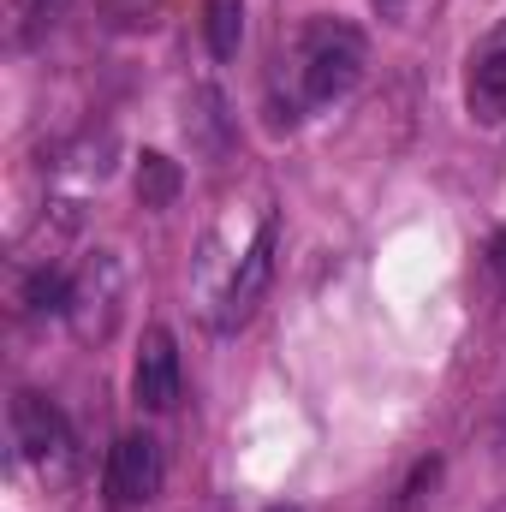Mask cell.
<instances>
[{
	"label": "cell",
	"instance_id": "7",
	"mask_svg": "<svg viewBox=\"0 0 506 512\" xmlns=\"http://www.w3.org/2000/svg\"><path fill=\"white\" fill-rule=\"evenodd\" d=\"M185 131H191V143L209 155V161H221L227 155V143H233V120H227V96L215 90V84H203V90H191V108H185Z\"/></svg>",
	"mask_w": 506,
	"mask_h": 512
},
{
	"label": "cell",
	"instance_id": "12",
	"mask_svg": "<svg viewBox=\"0 0 506 512\" xmlns=\"http://www.w3.org/2000/svg\"><path fill=\"white\" fill-rule=\"evenodd\" d=\"M60 12H66V0H12V42L30 48L36 36H48L60 24Z\"/></svg>",
	"mask_w": 506,
	"mask_h": 512
},
{
	"label": "cell",
	"instance_id": "16",
	"mask_svg": "<svg viewBox=\"0 0 506 512\" xmlns=\"http://www.w3.org/2000/svg\"><path fill=\"white\" fill-rule=\"evenodd\" d=\"M405 6H411V0H376V12L387 18V24H399V18H405Z\"/></svg>",
	"mask_w": 506,
	"mask_h": 512
},
{
	"label": "cell",
	"instance_id": "5",
	"mask_svg": "<svg viewBox=\"0 0 506 512\" xmlns=\"http://www.w3.org/2000/svg\"><path fill=\"white\" fill-rule=\"evenodd\" d=\"M274 245H280V227H274V221H262V227H256V239L245 245V256H239V268H233V280H227L221 328L251 322V310L262 304V292H268V280H274Z\"/></svg>",
	"mask_w": 506,
	"mask_h": 512
},
{
	"label": "cell",
	"instance_id": "11",
	"mask_svg": "<svg viewBox=\"0 0 506 512\" xmlns=\"http://www.w3.org/2000/svg\"><path fill=\"white\" fill-rule=\"evenodd\" d=\"M24 310L30 316H66V304H72V280L60 274V268H36L30 280H24Z\"/></svg>",
	"mask_w": 506,
	"mask_h": 512
},
{
	"label": "cell",
	"instance_id": "17",
	"mask_svg": "<svg viewBox=\"0 0 506 512\" xmlns=\"http://www.w3.org/2000/svg\"><path fill=\"white\" fill-rule=\"evenodd\" d=\"M495 48H501V54H506V24H501V30H495Z\"/></svg>",
	"mask_w": 506,
	"mask_h": 512
},
{
	"label": "cell",
	"instance_id": "8",
	"mask_svg": "<svg viewBox=\"0 0 506 512\" xmlns=\"http://www.w3.org/2000/svg\"><path fill=\"white\" fill-rule=\"evenodd\" d=\"M179 185H185L179 161L161 155V149H143V161H137V203H143V209H167V203L179 197Z\"/></svg>",
	"mask_w": 506,
	"mask_h": 512
},
{
	"label": "cell",
	"instance_id": "10",
	"mask_svg": "<svg viewBox=\"0 0 506 512\" xmlns=\"http://www.w3.org/2000/svg\"><path fill=\"white\" fill-rule=\"evenodd\" d=\"M471 114L477 120H506V54L489 48L471 72Z\"/></svg>",
	"mask_w": 506,
	"mask_h": 512
},
{
	"label": "cell",
	"instance_id": "2",
	"mask_svg": "<svg viewBox=\"0 0 506 512\" xmlns=\"http://www.w3.org/2000/svg\"><path fill=\"white\" fill-rule=\"evenodd\" d=\"M120 298H126V274H120V256L96 251L84 268H78V280H72V304H66V322H72V334L78 340H108L114 334V322H120Z\"/></svg>",
	"mask_w": 506,
	"mask_h": 512
},
{
	"label": "cell",
	"instance_id": "13",
	"mask_svg": "<svg viewBox=\"0 0 506 512\" xmlns=\"http://www.w3.org/2000/svg\"><path fill=\"white\" fill-rule=\"evenodd\" d=\"M435 483H441V459H423V465L405 477V489H399L393 512H423L429 507V495H435Z\"/></svg>",
	"mask_w": 506,
	"mask_h": 512
},
{
	"label": "cell",
	"instance_id": "18",
	"mask_svg": "<svg viewBox=\"0 0 506 512\" xmlns=\"http://www.w3.org/2000/svg\"><path fill=\"white\" fill-rule=\"evenodd\" d=\"M268 512H304V507H286V501H280V507H268Z\"/></svg>",
	"mask_w": 506,
	"mask_h": 512
},
{
	"label": "cell",
	"instance_id": "6",
	"mask_svg": "<svg viewBox=\"0 0 506 512\" xmlns=\"http://www.w3.org/2000/svg\"><path fill=\"white\" fill-rule=\"evenodd\" d=\"M131 393L143 411H173L179 399V346L167 328H149L137 346V370H131Z\"/></svg>",
	"mask_w": 506,
	"mask_h": 512
},
{
	"label": "cell",
	"instance_id": "15",
	"mask_svg": "<svg viewBox=\"0 0 506 512\" xmlns=\"http://www.w3.org/2000/svg\"><path fill=\"white\" fill-rule=\"evenodd\" d=\"M489 274H495V286L506 292V227L489 239Z\"/></svg>",
	"mask_w": 506,
	"mask_h": 512
},
{
	"label": "cell",
	"instance_id": "4",
	"mask_svg": "<svg viewBox=\"0 0 506 512\" xmlns=\"http://www.w3.org/2000/svg\"><path fill=\"white\" fill-rule=\"evenodd\" d=\"M102 489H108L114 512H137L155 501V489H161V447H155V435H120L114 441Z\"/></svg>",
	"mask_w": 506,
	"mask_h": 512
},
{
	"label": "cell",
	"instance_id": "3",
	"mask_svg": "<svg viewBox=\"0 0 506 512\" xmlns=\"http://www.w3.org/2000/svg\"><path fill=\"white\" fill-rule=\"evenodd\" d=\"M12 447H18V459H30L42 471L66 465L72 459V429H66L60 405L42 399V393H12Z\"/></svg>",
	"mask_w": 506,
	"mask_h": 512
},
{
	"label": "cell",
	"instance_id": "14",
	"mask_svg": "<svg viewBox=\"0 0 506 512\" xmlns=\"http://www.w3.org/2000/svg\"><path fill=\"white\" fill-rule=\"evenodd\" d=\"M149 6H155V0H108V12H114L120 24H149V18H143Z\"/></svg>",
	"mask_w": 506,
	"mask_h": 512
},
{
	"label": "cell",
	"instance_id": "1",
	"mask_svg": "<svg viewBox=\"0 0 506 512\" xmlns=\"http://www.w3.org/2000/svg\"><path fill=\"white\" fill-rule=\"evenodd\" d=\"M298 78H304V102L316 108L340 102L364 78V30L340 18H316L298 42Z\"/></svg>",
	"mask_w": 506,
	"mask_h": 512
},
{
	"label": "cell",
	"instance_id": "9",
	"mask_svg": "<svg viewBox=\"0 0 506 512\" xmlns=\"http://www.w3.org/2000/svg\"><path fill=\"white\" fill-rule=\"evenodd\" d=\"M203 42L215 60H233L245 42V0H203Z\"/></svg>",
	"mask_w": 506,
	"mask_h": 512
}]
</instances>
